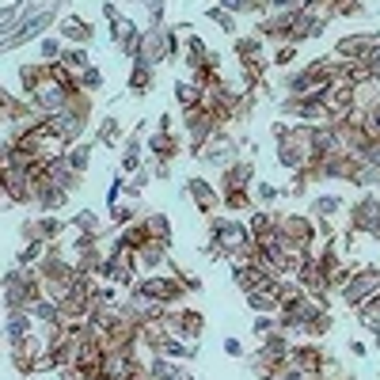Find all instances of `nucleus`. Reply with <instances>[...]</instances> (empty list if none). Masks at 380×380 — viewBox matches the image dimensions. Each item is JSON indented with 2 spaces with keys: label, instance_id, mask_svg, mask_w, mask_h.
I'll return each mask as SVG.
<instances>
[{
  "label": "nucleus",
  "instance_id": "obj_1",
  "mask_svg": "<svg viewBox=\"0 0 380 380\" xmlns=\"http://www.w3.org/2000/svg\"><path fill=\"white\" fill-rule=\"evenodd\" d=\"M346 304H369L373 297H380V270H358L354 278H346V289H342Z\"/></svg>",
  "mask_w": 380,
  "mask_h": 380
},
{
  "label": "nucleus",
  "instance_id": "obj_2",
  "mask_svg": "<svg viewBox=\"0 0 380 380\" xmlns=\"http://www.w3.org/2000/svg\"><path fill=\"white\" fill-rule=\"evenodd\" d=\"M141 293H149L152 301H160V304H172V301H179L187 289H183L179 278H149V281L141 286Z\"/></svg>",
  "mask_w": 380,
  "mask_h": 380
},
{
  "label": "nucleus",
  "instance_id": "obj_3",
  "mask_svg": "<svg viewBox=\"0 0 380 380\" xmlns=\"http://www.w3.org/2000/svg\"><path fill=\"white\" fill-rule=\"evenodd\" d=\"M354 229H365V232H380V201L365 198L358 209H354Z\"/></svg>",
  "mask_w": 380,
  "mask_h": 380
},
{
  "label": "nucleus",
  "instance_id": "obj_4",
  "mask_svg": "<svg viewBox=\"0 0 380 380\" xmlns=\"http://www.w3.org/2000/svg\"><path fill=\"white\" fill-rule=\"evenodd\" d=\"M247 183H251V167H247V164H236L229 175H224V194H232V190H244Z\"/></svg>",
  "mask_w": 380,
  "mask_h": 380
},
{
  "label": "nucleus",
  "instance_id": "obj_5",
  "mask_svg": "<svg viewBox=\"0 0 380 380\" xmlns=\"http://www.w3.org/2000/svg\"><path fill=\"white\" fill-rule=\"evenodd\" d=\"M164 240H149V244L141 247V251H137V258H141V266H160L164 263Z\"/></svg>",
  "mask_w": 380,
  "mask_h": 380
},
{
  "label": "nucleus",
  "instance_id": "obj_6",
  "mask_svg": "<svg viewBox=\"0 0 380 380\" xmlns=\"http://www.w3.org/2000/svg\"><path fill=\"white\" fill-rule=\"evenodd\" d=\"M190 194H194V201H198V209H213L217 206V198H213V190H209V183H201V179H190Z\"/></svg>",
  "mask_w": 380,
  "mask_h": 380
},
{
  "label": "nucleus",
  "instance_id": "obj_7",
  "mask_svg": "<svg viewBox=\"0 0 380 380\" xmlns=\"http://www.w3.org/2000/svg\"><path fill=\"white\" fill-rule=\"evenodd\" d=\"M144 232H149V240H167V217H149L144 221Z\"/></svg>",
  "mask_w": 380,
  "mask_h": 380
},
{
  "label": "nucleus",
  "instance_id": "obj_8",
  "mask_svg": "<svg viewBox=\"0 0 380 380\" xmlns=\"http://www.w3.org/2000/svg\"><path fill=\"white\" fill-rule=\"evenodd\" d=\"M129 84H133V92H144V88H149V65L144 61L133 65V80H129Z\"/></svg>",
  "mask_w": 380,
  "mask_h": 380
},
{
  "label": "nucleus",
  "instance_id": "obj_9",
  "mask_svg": "<svg viewBox=\"0 0 380 380\" xmlns=\"http://www.w3.org/2000/svg\"><path fill=\"white\" fill-rule=\"evenodd\" d=\"M152 149H156L160 156H172V152H175V141H172V137H167V133H160L156 141H152Z\"/></svg>",
  "mask_w": 380,
  "mask_h": 380
},
{
  "label": "nucleus",
  "instance_id": "obj_10",
  "mask_svg": "<svg viewBox=\"0 0 380 380\" xmlns=\"http://www.w3.org/2000/svg\"><path fill=\"white\" fill-rule=\"evenodd\" d=\"M65 35H72V38H88V35H92V31H88V27H84V23H76V19H69V23H65Z\"/></svg>",
  "mask_w": 380,
  "mask_h": 380
},
{
  "label": "nucleus",
  "instance_id": "obj_11",
  "mask_svg": "<svg viewBox=\"0 0 380 380\" xmlns=\"http://www.w3.org/2000/svg\"><path fill=\"white\" fill-rule=\"evenodd\" d=\"M69 164H72V172H80V167L88 164V149H76V152H69Z\"/></svg>",
  "mask_w": 380,
  "mask_h": 380
},
{
  "label": "nucleus",
  "instance_id": "obj_12",
  "mask_svg": "<svg viewBox=\"0 0 380 380\" xmlns=\"http://www.w3.org/2000/svg\"><path fill=\"white\" fill-rule=\"evenodd\" d=\"M80 84H84V88H99V72H95V69H88L84 76H80Z\"/></svg>",
  "mask_w": 380,
  "mask_h": 380
}]
</instances>
